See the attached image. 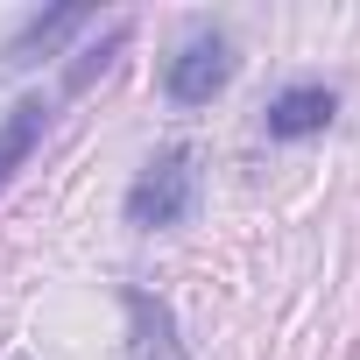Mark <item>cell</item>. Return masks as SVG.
<instances>
[{
	"instance_id": "6da1fadb",
	"label": "cell",
	"mask_w": 360,
	"mask_h": 360,
	"mask_svg": "<svg viewBox=\"0 0 360 360\" xmlns=\"http://www.w3.org/2000/svg\"><path fill=\"white\" fill-rule=\"evenodd\" d=\"M191 205H198V148H162L134 184H127V226H141V233H162V226H184L191 219Z\"/></svg>"
},
{
	"instance_id": "3957f363",
	"label": "cell",
	"mask_w": 360,
	"mask_h": 360,
	"mask_svg": "<svg viewBox=\"0 0 360 360\" xmlns=\"http://www.w3.org/2000/svg\"><path fill=\"white\" fill-rule=\"evenodd\" d=\"M120 311H127V360H191L176 339V311L155 290H120Z\"/></svg>"
},
{
	"instance_id": "8992f818",
	"label": "cell",
	"mask_w": 360,
	"mask_h": 360,
	"mask_svg": "<svg viewBox=\"0 0 360 360\" xmlns=\"http://www.w3.org/2000/svg\"><path fill=\"white\" fill-rule=\"evenodd\" d=\"M43 127H50V106H43V99H15V106H8V120H0V184L36 155Z\"/></svg>"
},
{
	"instance_id": "52a82bcc",
	"label": "cell",
	"mask_w": 360,
	"mask_h": 360,
	"mask_svg": "<svg viewBox=\"0 0 360 360\" xmlns=\"http://www.w3.org/2000/svg\"><path fill=\"white\" fill-rule=\"evenodd\" d=\"M120 50H127V22H113V29H106V43H99V50H85V57L71 64V92H85V85H92V78H99Z\"/></svg>"
},
{
	"instance_id": "5b68a950",
	"label": "cell",
	"mask_w": 360,
	"mask_h": 360,
	"mask_svg": "<svg viewBox=\"0 0 360 360\" xmlns=\"http://www.w3.org/2000/svg\"><path fill=\"white\" fill-rule=\"evenodd\" d=\"M85 22H92L85 8H43V15H29V22L8 36V71H29V64L57 57V50H64V36H78Z\"/></svg>"
},
{
	"instance_id": "277c9868",
	"label": "cell",
	"mask_w": 360,
	"mask_h": 360,
	"mask_svg": "<svg viewBox=\"0 0 360 360\" xmlns=\"http://www.w3.org/2000/svg\"><path fill=\"white\" fill-rule=\"evenodd\" d=\"M332 113H339V99H332L325 85H290V92L269 99L262 127H269V141H311V134L332 127Z\"/></svg>"
},
{
	"instance_id": "7a4b0ae2",
	"label": "cell",
	"mask_w": 360,
	"mask_h": 360,
	"mask_svg": "<svg viewBox=\"0 0 360 360\" xmlns=\"http://www.w3.org/2000/svg\"><path fill=\"white\" fill-rule=\"evenodd\" d=\"M226 78H233V43H226L219 29L184 36L176 57L162 64V92H169L176 106H205L212 92H226Z\"/></svg>"
}]
</instances>
